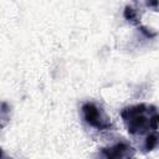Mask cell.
I'll use <instances>...</instances> for the list:
<instances>
[{"label":"cell","mask_w":159,"mask_h":159,"mask_svg":"<svg viewBox=\"0 0 159 159\" xmlns=\"http://www.w3.org/2000/svg\"><path fill=\"white\" fill-rule=\"evenodd\" d=\"M134 149L125 142H119L116 143L111 147L107 148H102L101 150V155L104 158H109V159H119V158H130L134 157Z\"/></svg>","instance_id":"3"},{"label":"cell","mask_w":159,"mask_h":159,"mask_svg":"<svg viewBox=\"0 0 159 159\" xmlns=\"http://www.w3.org/2000/svg\"><path fill=\"white\" fill-rule=\"evenodd\" d=\"M139 29H140V32L142 34H144L147 37H149V39H152V37H154L157 34L155 32H150V31H148V29L147 27H144V26H139Z\"/></svg>","instance_id":"6"},{"label":"cell","mask_w":159,"mask_h":159,"mask_svg":"<svg viewBox=\"0 0 159 159\" xmlns=\"http://www.w3.org/2000/svg\"><path fill=\"white\" fill-rule=\"evenodd\" d=\"M159 147V132L158 130H152L147 134L144 143H143V149L145 152H150Z\"/></svg>","instance_id":"4"},{"label":"cell","mask_w":159,"mask_h":159,"mask_svg":"<svg viewBox=\"0 0 159 159\" xmlns=\"http://www.w3.org/2000/svg\"><path fill=\"white\" fill-rule=\"evenodd\" d=\"M145 5L148 7H152V9H158L159 0H145Z\"/></svg>","instance_id":"7"},{"label":"cell","mask_w":159,"mask_h":159,"mask_svg":"<svg viewBox=\"0 0 159 159\" xmlns=\"http://www.w3.org/2000/svg\"><path fill=\"white\" fill-rule=\"evenodd\" d=\"M123 16L127 21L132 22V24H135L138 25L139 21H138V15H137V11L132 7V6H125L124 11H123Z\"/></svg>","instance_id":"5"},{"label":"cell","mask_w":159,"mask_h":159,"mask_svg":"<svg viewBox=\"0 0 159 159\" xmlns=\"http://www.w3.org/2000/svg\"><path fill=\"white\" fill-rule=\"evenodd\" d=\"M120 117L127 130L130 134H145L159 128V111L147 103L133 104L125 107L120 112Z\"/></svg>","instance_id":"1"},{"label":"cell","mask_w":159,"mask_h":159,"mask_svg":"<svg viewBox=\"0 0 159 159\" xmlns=\"http://www.w3.org/2000/svg\"><path fill=\"white\" fill-rule=\"evenodd\" d=\"M81 112H82L83 120L88 125L98 130H107L112 127L111 118L107 116V113L101 107H98L93 102H86L82 106Z\"/></svg>","instance_id":"2"}]
</instances>
